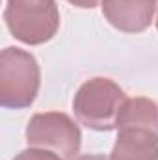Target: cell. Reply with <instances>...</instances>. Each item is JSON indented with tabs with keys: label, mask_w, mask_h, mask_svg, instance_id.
Wrapping results in <instances>:
<instances>
[{
	"label": "cell",
	"mask_w": 158,
	"mask_h": 160,
	"mask_svg": "<svg viewBox=\"0 0 158 160\" xmlns=\"http://www.w3.org/2000/svg\"><path fill=\"white\" fill-rule=\"evenodd\" d=\"M125 101V91L114 80L97 77L86 80L78 88L73 99V112L80 125L108 132L117 127V116Z\"/></svg>",
	"instance_id": "cell-1"
},
{
	"label": "cell",
	"mask_w": 158,
	"mask_h": 160,
	"mask_svg": "<svg viewBox=\"0 0 158 160\" xmlns=\"http://www.w3.org/2000/svg\"><path fill=\"white\" fill-rule=\"evenodd\" d=\"M41 84L37 60L22 48L6 47L0 54V104L4 108H28Z\"/></svg>",
	"instance_id": "cell-2"
},
{
	"label": "cell",
	"mask_w": 158,
	"mask_h": 160,
	"mask_svg": "<svg viewBox=\"0 0 158 160\" xmlns=\"http://www.w3.org/2000/svg\"><path fill=\"white\" fill-rule=\"evenodd\" d=\"M4 21L15 39L24 45H43L60 28L56 0H7Z\"/></svg>",
	"instance_id": "cell-3"
},
{
	"label": "cell",
	"mask_w": 158,
	"mask_h": 160,
	"mask_svg": "<svg viewBox=\"0 0 158 160\" xmlns=\"http://www.w3.org/2000/svg\"><path fill=\"white\" fill-rule=\"evenodd\" d=\"M30 147L52 151L65 160H73L82 145L78 125L63 112H45L32 116L26 127Z\"/></svg>",
	"instance_id": "cell-4"
},
{
	"label": "cell",
	"mask_w": 158,
	"mask_h": 160,
	"mask_svg": "<svg viewBox=\"0 0 158 160\" xmlns=\"http://www.w3.org/2000/svg\"><path fill=\"white\" fill-rule=\"evenodd\" d=\"M156 0H102L104 19L119 32L138 34L151 26Z\"/></svg>",
	"instance_id": "cell-5"
},
{
	"label": "cell",
	"mask_w": 158,
	"mask_h": 160,
	"mask_svg": "<svg viewBox=\"0 0 158 160\" xmlns=\"http://www.w3.org/2000/svg\"><path fill=\"white\" fill-rule=\"evenodd\" d=\"M117 130L110 160H158V132L143 127Z\"/></svg>",
	"instance_id": "cell-6"
},
{
	"label": "cell",
	"mask_w": 158,
	"mask_h": 160,
	"mask_svg": "<svg viewBox=\"0 0 158 160\" xmlns=\"http://www.w3.org/2000/svg\"><path fill=\"white\" fill-rule=\"evenodd\" d=\"M143 127L158 132V104L145 97L126 99L117 116V127Z\"/></svg>",
	"instance_id": "cell-7"
},
{
	"label": "cell",
	"mask_w": 158,
	"mask_h": 160,
	"mask_svg": "<svg viewBox=\"0 0 158 160\" xmlns=\"http://www.w3.org/2000/svg\"><path fill=\"white\" fill-rule=\"evenodd\" d=\"M13 160H63V158L60 155L52 153V151L39 149V147H30V149L21 151Z\"/></svg>",
	"instance_id": "cell-8"
},
{
	"label": "cell",
	"mask_w": 158,
	"mask_h": 160,
	"mask_svg": "<svg viewBox=\"0 0 158 160\" xmlns=\"http://www.w3.org/2000/svg\"><path fill=\"white\" fill-rule=\"evenodd\" d=\"M67 2L77 6V8H82V9H93V8L99 6L101 0H67Z\"/></svg>",
	"instance_id": "cell-9"
},
{
	"label": "cell",
	"mask_w": 158,
	"mask_h": 160,
	"mask_svg": "<svg viewBox=\"0 0 158 160\" xmlns=\"http://www.w3.org/2000/svg\"><path fill=\"white\" fill-rule=\"evenodd\" d=\"M75 160H108L104 155H82V157H77Z\"/></svg>",
	"instance_id": "cell-10"
},
{
	"label": "cell",
	"mask_w": 158,
	"mask_h": 160,
	"mask_svg": "<svg viewBox=\"0 0 158 160\" xmlns=\"http://www.w3.org/2000/svg\"><path fill=\"white\" fill-rule=\"evenodd\" d=\"M156 28H158V17H156Z\"/></svg>",
	"instance_id": "cell-11"
}]
</instances>
